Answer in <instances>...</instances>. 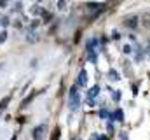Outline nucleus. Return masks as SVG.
<instances>
[{
    "mask_svg": "<svg viewBox=\"0 0 150 140\" xmlns=\"http://www.w3.org/2000/svg\"><path fill=\"white\" fill-rule=\"evenodd\" d=\"M79 105H80V96H79L77 86H72V88H70V96H68V107L75 110Z\"/></svg>",
    "mask_w": 150,
    "mask_h": 140,
    "instance_id": "f257e3e1",
    "label": "nucleus"
},
{
    "mask_svg": "<svg viewBox=\"0 0 150 140\" xmlns=\"http://www.w3.org/2000/svg\"><path fill=\"white\" fill-rule=\"evenodd\" d=\"M44 133H45V124H40L33 130V140H42L44 139Z\"/></svg>",
    "mask_w": 150,
    "mask_h": 140,
    "instance_id": "f03ea898",
    "label": "nucleus"
},
{
    "mask_svg": "<svg viewBox=\"0 0 150 140\" xmlns=\"http://www.w3.org/2000/svg\"><path fill=\"white\" fill-rule=\"evenodd\" d=\"M77 82H79V86H87V72L86 70H80Z\"/></svg>",
    "mask_w": 150,
    "mask_h": 140,
    "instance_id": "7ed1b4c3",
    "label": "nucleus"
},
{
    "mask_svg": "<svg viewBox=\"0 0 150 140\" xmlns=\"http://www.w3.org/2000/svg\"><path fill=\"white\" fill-rule=\"evenodd\" d=\"M98 93H100V86H94V88H91L87 91V96L89 98H94V96H98Z\"/></svg>",
    "mask_w": 150,
    "mask_h": 140,
    "instance_id": "20e7f679",
    "label": "nucleus"
},
{
    "mask_svg": "<svg viewBox=\"0 0 150 140\" xmlns=\"http://www.w3.org/2000/svg\"><path fill=\"white\" fill-rule=\"evenodd\" d=\"M122 117H124V114H122V110L119 109V110H115L112 114V119H115V121H122Z\"/></svg>",
    "mask_w": 150,
    "mask_h": 140,
    "instance_id": "39448f33",
    "label": "nucleus"
},
{
    "mask_svg": "<svg viewBox=\"0 0 150 140\" xmlns=\"http://www.w3.org/2000/svg\"><path fill=\"white\" fill-rule=\"evenodd\" d=\"M98 46V40H94V39H91L89 42H87V49L89 51H93V47H96Z\"/></svg>",
    "mask_w": 150,
    "mask_h": 140,
    "instance_id": "423d86ee",
    "label": "nucleus"
},
{
    "mask_svg": "<svg viewBox=\"0 0 150 140\" xmlns=\"http://www.w3.org/2000/svg\"><path fill=\"white\" fill-rule=\"evenodd\" d=\"M126 25H127V26H131V28H133V26H134V25H136V18H131V19H127V21H126Z\"/></svg>",
    "mask_w": 150,
    "mask_h": 140,
    "instance_id": "0eeeda50",
    "label": "nucleus"
},
{
    "mask_svg": "<svg viewBox=\"0 0 150 140\" xmlns=\"http://www.w3.org/2000/svg\"><path fill=\"white\" fill-rule=\"evenodd\" d=\"M100 116H101L103 119H107V117H112V114H110L108 110H101V112H100Z\"/></svg>",
    "mask_w": 150,
    "mask_h": 140,
    "instance_id": "6e6552de",
    "label": "nucleus"
},
{
    "mask_svg": "<svg viewBox=\"0 0 150 140\" xmlns=\"http://www.w3.org/2000/svg\"><path fill=\"white\" fill-rule=\"evenodd\" d=\"M89 61H93V63H96V53H93V51H89Z\"/></svg>",
    "mask_w": 150,
    "mask_h": 140,
    "instance_id": "1a4fd4ad",
    "label": "nucleus"
},
{
    "mask_svg": "<svg viewBox=\"0 0 150 140\" xmlns=\"http://www.w3.org/2000/svg\"><path fill=\"white\" fill-rule=\"evenodd\" d=\"M87 7H89V9H98V7H101V5H100V4H93V2H89Z\"/></svg>",
    "mask_w": 150,
    "mask_h": 140,
    "instance_id": "9d476101",
    "label": "nucleus"
},
{
    "mask_svg": "<svg viewBox=\"0 0 150 140\" xmlns=\"http://www.w3.org/2000/svg\"><path fill=\"white\" fill-rule=\"evenodd\" d=\"M5 39H7V32L4 30V32L0 34V42H5Z\"/></svg>",
    "mask_w": 150,
    "mask_h": 140,
    "instance_id": "9b49d317",
    "label": "nucleus"
},
{
    "mask_svg": "<svg viewBox=\"0 0 150 140\" xmlns=\"http://www.w3.org/2000/svg\"><path fill=\"white\" fill-rule=\"evenodd\" d=\"M113 100H115V102H117V100H120V93H119V91H115V93H113Z\"/></svg>",
    "mask_w": 150,
    "mask_h": 140,
    "instance_id": "f8f14e48",
    "label": "nucleus"
},
{
    "mask_svg": "<svg viewBox=\"0 0 150 140\" xmlns=\"http://www.w3.org/2000/svg\"><path fill=\"white\" fill-rule=\"evenodd\" d=\"M58 7H59V9H65V2H63V0H59V2H58Z\"/></svg>",
    "mask_w": 150,
    "mask_h": 140,
    "instance_id": "ddd939ff",
    "label": "nucleus"
},
{
    "mask_svg": "<svg viewBox=\"0 0 150 140\" xmlns=\"http://www.w3.org/2000/svg\"><path fill=\"white\" fill-rule=\"evenodd\" d=\"M7 25H9V19H7V18H4V19H2V26H7Z\"/></svg>",
    "mask_w": 150,
    "mask_h": 140,
    "instance_id": "4468645a",
    "label": "nucleus"
},
{
    "mask_svg": "<svg viewBox=\"0 0 150 140\" xmlns=\"http://www.w3.org/2000/svg\"><path fill=\"white\" fill-rule=\"evenodd\" d=\"M110 77H112V79H117L119 75H117V74H115V72H113V70H112V72H110Z\"/></svg>",
    "mask_w": 150,
    "mask_h": 140,
    "instance_id": "2eb2a0df",
    "label": "nucleus"
},
{
    "mask_svg": "<svg viewBox=\"0 0 150 140\" xmlns=\"http://www.w3.org/2000/svg\"><path fill=\"white\" fill-rule=\"evenodd\" d=\"M5 5H7V2L5 0H0V7H5Z\"/></svg>",
    "mask_w": 150,
    "mask_h": 140,
    "instance_id": "dca6fc26",
    "label": "nucleus"
},
{
    "mask_svg": "<svg viewBox=\"0 0 150 140\" xmlns=\"http://www.w3.org/2000/svg\"><path fill=\"white\" fill-rule=\"evenodd\" d=\"M147 53H149V58H150V40H149V49H147Z\"/></svg>",
    "mask_w": 150,
    "mask_h": 140,
    "instance_id": "f3484780",
    "label": "nucleus"
},
{
    "mask_svg": "<svg viewBox=\"0 0 150 140\" xmlns=\"http://www.w3.org/2000/svg\"><path fill=\"white\" fill-rule=\"evenodd\" d=\"M0 25H2V19H0Z\"/></svg>",
    "mask_w": 150,
    "mask_h": 140,
    "instance_id": "a211bd4d",
    "label": "nucleus"
}]
</instances>
